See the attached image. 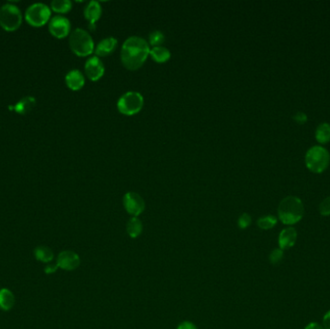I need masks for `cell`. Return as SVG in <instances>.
I'll list each match as a JSON object with an SVG mask.
<instances>
[{
  "instance_id": "7402d4cb",
  "label": "cell",
  "mask_w": 330,
  "mask_h": 329,
  "mask_svg": "<svg viewBox=\"0 0 330 329\" xmlns=\"http://www.w3.org/2000/svg\"><path fill=\"white\" fill-rule=\"evenodd\" d=\"M72 7H73V4L70 0H54L51 3V8L54 12L60 13V14L68 13L69 11H71Z\"/></svg>"
},
{
  "instance_id": "4316f807",
  "label": "cell",
  "mask_w": 330,
  "mask_h": 329,
  "mask_svg": "<svg viewBox=\"0 0 330 329\" xmlns=\"http://www.w3.org/2000/svg\"><path fill=\"white\" fill-rule=\"evenodd\" d=\"M319 213L323 216L330 215V197L325 198L324 200L320 202L319 207Z\"/></svg>"
},
{
  "instance_id": "ffe728a7",
  "label": "cell",
  "mask_w": 330,
  "mask_h": 329,
  "mask_svg": "<svg viewBox=\"0 0 330 329\" xmlns=\"http://www.w3.org/2000/svg\"><path fill=\"white\" fill-rule=\"evenodd\" d=\"M143 231V225L138 217H131L127 224V233L131 239H136Z\"/></svg>"
},
{
  "instance_id": "9c48e42d",
  "label": "cell",
  "mask_w": 330,
  "mask_h": 329,
  "mask_svg": "<svg viewBox=\"0 0 330 329\" xmlns=\"http://www.w3.org/2000/svg\"><path fill=\"white\" fill-rule=\"evenodd\" d=\"M49 30L55 38L62 39L70 34L71 22L64 16H55L50 21Z\"/></svg>"
},
{
  "instance_id": "e0dca14e",
  "label": "cell",
  "mask_w": 330,
  "mask_h": 329,
  "mask_svg": "<svg viewBox=\"0 0 330 329\" xmlns=\"http://www.w3.org/2000/svg\"><path fill=\"white\" fill-rule=\"evenodd\" d=\"M16 298L9 289H0V309L3 311H9L14 307Z\"/></svg>"
},
{
  "instance_id": "4fadbf2b",
  "label": "cell",
  "mask_w": 330,
  "mask_h": 329,
  "mask_svg": "<svg viewBox=\"0 0 330 329\" xmlns=\"http://www.w3.org/2000/svg\"><path fill=\"white\" fill-rule=\"evenodd\" d=\"M297 240H298L297 230L293 227L285 228L284 230L281 231V233L279 234V239H278L280 249H282V250L290 249L291 247H293L296 244Z\"/></svg>"
},
{
  "instance_id": "ac0fdd59",
  "label": "cell",
  "mask_w": 330,
  "mask_h": 329,
  "mask_svg": "<svg viewBox=\"0 0 330 329\" xmlns=\"http://www.w3.org/2000/svg\"><path fill=\"white\" fill-rule=\"evenodd\" d=\"M150 56L157 63H166L171 57V53L164 46H155L150 50Z\"/></svg>"
},
{
  "instance_id": "5bb4252c",
  "label": "cell",
  "mask_w": 330,
  "mask_h": 329,
  "mask_svg": "<svg viewBox=\"0 0 330 329\" xmlns=\"http://www.w3.org/2000/svg\"><path fill=\"white\" fill-rule=\"evenodd\" d=\"M65 81L67 86L73 90L77 91L80 90L85 84V78L83 74L78 70H72L65 76Z\"/></svg>"
},
{
  "instance_id": "83f0119b",
  "label": "cell",
  "mask_w": 330,
  "mask_h": 329,
  "mask_svg": "<svg viewBox=\"0 0 330 329\" xmlns=\"http://www.w3.org/2000/svg\"><path fill=\"white\" fill-rule=\"evenodd\" d=\"M293 118H294L298 123H299V124H303V123H305V122L307 121V115H306L304 112H302V111H298V112L293 116Z\"/></svg>"
},
{
  "instance_id": "9a60e30c",
  "label": "cell",
  "mask_w": 330,
  "mask_h": 329,
  "mask_svg": "<svg viewBox=\"0 0 330 329\" xmlns=\"http://www.w3.org/2000/svg\"><path fill=\"white\" fill-rule=\"evenodd\" d=\"M117 43V40L114 37H108V38L102 40L97 44L96 49H95L96 56L106 57V56L110 55L116 50Z\"/></svg>"
},
{
  "instance_id": "7c38bea8",
  "label": "cell",
  "mask_w": 330,
  "mask_h": 329,
  "mask_svg": "<svg viewBox=\"0 0 330 329\" xmlns=\"http://www.w3.org/2000/svg\"><path fill=\"white\" fill-rule=\"evenodd\" d=\"M102 16V7L100 2L96 0L90 1L84 8V17L89 21V27L91 30L96 28V22L100 20Z\"/></svg>"
},
{
  "instance_id": "603a6c76",
  "label": "cell",
  "mask_w": 330,
  "mask_h": 329,
  "mask_svg": "<svg viewBox=\"0 0 330 329\" xmlns=\"http://www.w3.org/2000/svg\"><path fill=\"white\" fill-rule=\"evenodd\" d=\"M277 223V218L273 215H265L258 219L257 224L262 230H269L272 229Z\"/></svg>"
},
{
  "instance_id": "5b68a950",
  "label": "cell",
  "mask_w": 330,
  "mask_h": 329,
  "mask_svg": "<svg viewBox=\"0 0 330 329\" xmlns=\"http://www.w3.org/2000/svg\"><path fill=\"white\" fill-rule=\"evenodd\" d=\"M22 22L21 9L12 4L6 3L0 7V26L6 31L17 30Z\"/></svg>"
},
{
  "instance_id": "2e32d148",
  "label": "cell",
  "mask_w": 330,
  "mask_h": 329,
  "mask_svg": "<svg viewBox=\"0 0 330 329\" xmlns=\"http://www.w3.org/2000/svg\"><path fill=\"white\" fill-rule=\"evenodd\" d=\"M35 106H36V99L32 96H26L23 97L14 106V110L19 114L24 115L29 111H31Z\"/></svg>"
},
{
  "instance_id": "484cf974",
  "label": "cell",
  "mask_w": 330,
  "mask_h": 329,
  "mask_svg": "<svg viewBox=\"0 0 330 329\" xmlns=\"http://www.w3.org/2000/svg\"><path fill=\"white\" fill-rule=\"evenodd\" d=\"M252 222V219H251V216L248 214V213H243L239 219H238V225L241 229L245 230L246 228H248L250 226V224Z\"/></svg>"
},
{
  "instance_id": "d4e9b609",
  "label": "cell",
  "mask_w": 330,
  "mask_h": 329,
  "mask_svg": "<svg viewBox=\"0 0 330 329\" xmlns=\"http://www.w3.org/2000/svg\"><path fill=\"white\" fill-rule=\"evenodd\" d=\"M283 257H284L283 250L280 248H276V249L272 250L269 255V261L272 265H277L283 260Z\"/></svg>"
},
{
  "instance_id": "7a4b0ae2",
  "label": "cell",
  "mask_w": 330,
  "mask_h": 329,
  "mask_svg": "<svg viewBox=\"0 0 330 329\" xmlns=\"http://www.w3.org/2000/svg\"><path fill=\"white\" fill-rule=\"evenodd\" d=\"M278 217L286 225H294L300 221L304 215V206L297 196H288L278 206Z\"/></svg>"
},
{
  "instance_id": "52a82bcc",
  "label": "cell",
  "mask_w": 330,
  "mask_h": 329,
  "mask_svg": "<svg viewBox=\"0 0 330 329\" xmlns=\"http://www.w3.org/2000/svg\"><path fill=\"white\" fill-rule=\"evenodd\" d=\"M51 8L43 2H35L25 11V20L36 27L44 25L51 19Z\"/></svg>"
},
{
  "instance_id": "277c9868",
  "label": "cell",
  "mask_w": 330,
  "mask_h": 329,
  "mask_svg": "<svg viewBox=\"0 0 330 329\" xmlns=\"http://www.w3.org/2000/svg\"><path fill=\"white\" fill-rule=\"evenodd\" d=\"M330 155L328 151L321 146H313L309 149L305 156V163L310 171L321 173L329 165Z\"/></svg>"
},
{
  "instance_id": "30bf717a",
  "label": "cell",
  "mask_w": 330,
  "mask_h": 329,
  "mask_svg": "<svg viewBox=\"0 0 330 329\" xmlns=\"http://www.w3.org/2000/svg\"><path fill=\"white\" fill-rule=\"evenodd\" d=\"M56 265L58 268L72 271L76 269L80 265V257L72 250H64L58 254Z\"/></svg>"
},
{
  "instance_id": "8992f818",
  "label": "cell",
  "mask_w": 330,
  "mask_h": 329,
  "mask_svg": "<svg viewBox=\"0 0 330 329\" xmlns=\"http://www.w3.org/2000/svg\"><path fill=\"white\" fill-rule=\"evenodd\" d=\"M144 106V98L138 92L129 91L119 98L117 108L120 113L131 116L137 114Z\"/></svg>"
},
{
  "instance_id": "44dd1931",
  "label": "cell",
  "mask_w": 330,
  "mask_h": 329,
  "mask_svg": "<svg viewBox=\"0 0 330 329\" xmlns=\"http://www.w3.org/2000/svg\"><path fill=\"white\" fill-rule=\"evenodd\" d=\"M316 139L319 143L325 144L330 141V125L328 123H320L316 129Z\"/></svg>"
},
{
  "instance_id": "1f68e13d",
  "label": "cell",
  "mask_w": 330,
  "mask_h": 329,
  "mask_svg": "<svg viewBox=\"0 0 330 329\" xmlns=\"http://www.w3.org/2000/svg\"><path fill=\"white\" fill-rule=\"evenodd\" d=\"M305 329H324L322 325H320L318 322H311L308 325H306Z\"/></svg>"
},
{
  "instance_id": "6da1fadb",
  "label": "cell",
  "mask_w": 330,
  "mask_h": 329,
  "mask_svg": "<svg viewBox=\"0 0 330 329\" xmlns=\"http://www.w3.org/2000/svg\"><path fill=\"white\" fill-rule=\"evenodd\" d=\"M149 55V43L138 36L128 38L121 49V61L129 71L138 70L145 63Z\"/></svg>"
},
{
  "instance_id": "8fae6325",
  "label": "cell",
  "mask_w": 330,
  "mask_h": 329,
  "mask_svg": "<svg viewBox=\"0 0 330 329\" xmlns=\"http://www.w3.org/2000/svg\"><path fill=\"white\" fill-rule=\"evenodd\" d=\"M87 77L92 81H98L105 74V66L98 56L90 57L84 66Z\"/></svg>"
},
{
  "instance_id": "ba28073f",
  "label": "cell",
  "mask_w": 330,
  "mask_h": 329,
  "mask_svg": "<svg viewBox=\"0 0 330 329\" xmlns=\"http://www.w3.org/2000/svg\"><path fill=\"white\" fill-rule=\"evenodd\" d=\"M123 204L125 210L133 217H137L145 210V202L138 193L135 192H127L124 195Z\"/></svg>"
},
{
  "instance_id": "f546056e",
  "label": "cell",
  "mask_w": 330,
  "mask_h": 329,
  "mask_svg": "<svg viewBox=\"0 0 330 329\" xmlns=\"http://www.w3.org/2000/svg\"><path fill=\"white\" fill-rule=\"evenodd\" d=\"M322 326L324 329H330V310L323 316L322 319Z\"/></svg>"
},
{
  "instance_id": "cb8c5ba5",
  "label": "cell",
  "mask_w": 330,
  "mask_h": 329,
  "mask_svg": "<svg viewBox=\"0 0 330 329\" xmlns=\"http://www.w3.org/2000/svg\"><path fill=\"white\" fill-rule=\"evenodd\" d=\"M163 42H164V35L159 30H155L150 34L149 42L153 48L161 46Z\"/></svg>"
},
{
  "instance_id": "4dcf8cb0",
  "label": "cell",
  "mask_w": 330,
  "mask_h": 329,
  "mask_svg": "<svg viewBox=\"0 0 330 329\" xmlns=\"http://www.w3.org/2000/svg\"><path fill=\"white\" fill-rule=\"evenodd\" d=\"M57 268H58V266H57L56 264H55V265H46V266L44 267V272H45L46 274H53V273H54V272L57 270Z\"/></svg>"
},
{
  "instance_id": "d6986e66",
  "label": "cell",
  "mask_w": 330,
  "mask_h": 329,
  "mask_svg": "<svg viewBox=\"0 0 330 329\" xmlns=\"http://www.w3.org/2000/svg\"><path fill=\"white\" fill-rule=\"evenodd\" d=\"M34 256L37 261H40L44 264L51 263L54 259V251L48 246H38L34 250Z\"/></svg>"
},
{
  "instance_id": "f1b7e54d",
  "label": "cell",
  "mask_w": 330,
  "mask_h": 329,
  "mask_svg": "<svg viewBox=\"0 0 330 329\" xmlns=\"http://www.w3.org/2000/svg\"><path fill=\"white\" fill-rule=\"evenodd\" d=\"M177 329H198L197 326L192 322V321H188V320H185V321H182L181 322Z\"/></svg>"
},
{
  "instance_id": "3957f363",
  "label": "cell",
  "mask_w": 330,
  "mask_h": 329,
  "mask_svg": "<svg viewBox=\"0 0 330 329\" xmlns=\"http://www.w3.org/2000/svg\"><path fill=\"white\" fill-rule=\"evenodd\" d=\"M69 44L73 53L80 57H85L95 52V44L91 35L82 28H75L71 32Z\"/></svg>"
}]
</instances>
